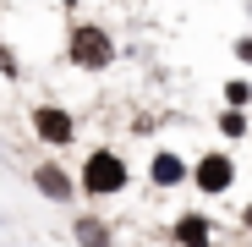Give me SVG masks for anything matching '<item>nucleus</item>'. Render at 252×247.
Segmentation results:
<instances>
[{
	"instance_id": "nucleus-1",
	"label": "nucleus",
	"mask_w": 252,
	"mask_h": 247,
	"mask_svg": "<svg viewBox=\"0 0 252 247\" xmlns=\"http://www.w3.org/2000/svg\"><path fill=\"white\" fill-rule=\"evenodd\" d=\"M71 66H82V71H104V66H115L110 33L94 28V22H77V28H71Z\"/></svg>"
},
{
	"instance_id": "nucleus-2",
	"label": "nucleus",
	"mask_w": 252,
	"mask_h": 247,
	"mask_svg": "<svg viewBox=\"0 0 252 247\" xmlns=\"http://www.w3.org/2000/svg\"><path fill=\"white\" fill-rule=\"evenodd\" d=\"M121 187H126V165H121V154L94 148L88 165H82V192H88V198H115Z\"/></svg>"
},
{
	"instance_id": "nucleus-3",
	"label": "nucleus",
	"mask_w": 252,
	"mask_h": 247,
	"mask_svg": "<svg viewBox=\"0 0 252 247\" xmlns=\"http://www.w3.org/2000/svg\"><path fill=\"white\" fill-rule=\"evenodd\" d=\"M192 176H197V187H203V192H225V187L236 181V165H230L225 154H203Z\"/></svg>"
},
{
	"instance_id": "nucleus-4",
	"label": "nucleus",
	"mask_w": 252,
	"mask_h": 247,
	"mask_svg": "<svg viewBox=\"0 0 252 247\" xmlns=\"http://www.w3.org/2000/svg\"><path fill=\"white\" fill-rule=\"evenodd\" d=\"M33 132L44 138V143H71V132H77V127H71V115H66V110L38 105V110H33Z\"/></svg>"
},
{
	"instance_id": "nucleus-5",
	"label": "nucleus",
	"mask_w": 252,
	"mask_h": 247,
	"mask_svg": "<svg viewBox=\"0 0 252 247\" xmlns=\"http://www.w3.org/2000/svg\"><path fill=\"white\" fill-rule=\"evenodd\" d=\"M33 187L44 192L50 203H66V198H71V176L61 171V165H38V171H33Z\"/></svg>"
},
{
	"instance_id": "nucleus-6",
	"label": "nucleus",
	"mask_w": 252,
	"mask_h": 247,
	"mask_svg": "<svg viewBox=\"0 0 252 247\" xmlns=\"http://www.w3.org/2000/svg\"><path fill=\"white\" fill-rule=\"evenodd\" d=\"M148 181H154V187H181V181H187V165H181V154H154V165H148Z\"/></svg>"
},
{
	"instance_id": "nucleus-7",
	"label": "nucleus",
	"mask_w": 252,
	"mask_h": 247,
	"mask_svg": "<svg viewBox=\"0 0 252 247\" xmlns=\"http://www.w3.org/2000/svg\"><path fill=\"white\" fill-rule=\"evenodd\" d=\"M208 220L203 214H187V220H176V247H208Z\"/></svg>"
},
{
	"instance_id": "nucleus-8",
	"label": "nucleus",
	"mask_w": 252,
	"mask_h": 247,
	"mask_svg": "<svg viewBox=\"0 0 252 247\" xmlns=\"http://www.w3.org/2000/svg\"><path fill=\"white\" fill-rule=\"evenodd\" d=\"M71 236H77V247H110V225L94 220V214H82V220L71 225Z\"/></svg>"
},
{
	"instance_id": "nucleus-9",
	"label": "nucleus",
	"mask_w": 252,
	"mask_h": 247,
	"mask_svg": "<svg viewBox=\"0 0 252 247\" xmlns=\"http://www.w3.org/2000/svg\"><path fill=\"white\" fill-rule=\"evenodd\" d=\"M220 127H225V138H241V132H247V115L225 110V115H220Z\"/></svg>"
},
{
	"instance_id": "nucleus-10",
	"label": "nucleus",
	"mask_w": 252,
	"mask_h": 247,
	"mask_svg": "<svg viewBox=\"0 0 252 247\" xmlns=\"http://www.w3.org/2000/svg\"><path fill=\"white\" fill-rule=\"evenodd\" d=\"M225 99H230V105H247V99H252V88H247V82H230Z\"/></svg>"
},
{
	"instance_id": "nucleus-11",
	"label": "nucleus",
	"mask_w": 252,
	"mask_h": 247,
	"mask_svg": "<svg viewBox=\"0 0 252 247\" xmlns=\"http://www.w3.org/2000/svg\"><path fill=\"white\" fill-rule=\"evenodd\" d=\"M236 55H241V61H252V38H241V44H236Z\"/></svg>"
},
{
	"instance_id": "nucleus-12",
	"label": "nucleus",
	"mask_w": 252,
	"mask_h": 247,
	"mask_svg": "<svg viewBox=\"0 0 252 247\" xmlns=\"http://www.w3.org/2000/svg\"><path fill=\"white\" fill-rule=\"evenodd\" d=\"M61 6H77V0H61Z\"/></svg>"
}]
</instances>
